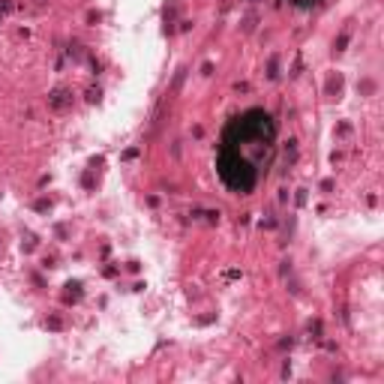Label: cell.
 Here are the masks:
<instances>
[{
  "instance_id": "6da1fadb",
  "label": "cell",
  "mask_w": 384,
  "mask_h": 384,
  "mask_svg": "<svg viewBox=\"0 0 384 384\" xmlns=\"http://www.w3.org/2000/svg\"><path fill=\"white\" fill-rule=\"evenodd\" d=\"M276 153V120L264 108H246L228 120L216 150V174L234 195H249Z\"/></svg>"
},
{
  "instance_id": "7a4b0ae2",
  "label": "cell",
  "mask_w": 384,
  "mask_h": 384,
  "mask_svg": "<svg viewBox=\"0 0 384 384\" xmlns=\"http://www.w3.org/2000/svg\"><path fill=\"white\" fill-rule=\"evenodd\" d=\"M69 102H72V96H69L63 87H57V90H51V93H48V105H51V108H57V111L66 108Z\"/></svg>"
},
{
  "instance_id": "3957f363",
  "label": "cell",
  "mask_w": 384,
  "mask_h": 384,
  "mask_svg": "<svg viewBox=\"0 0 384 384\" xmlns=\"http://www.w3.org/2000/svg\"><path fill=\"white\" fill-rule=\"evenodd\" d=\"M318 0H297V6H315Z\"/></svg>"
},
{
  "instance_id": "277c9868",
  "label": "cell",
  "mask_w": 384,
  "mask_h": 384,
  "mask_svg": "<svg viewBox=\"0 0 384 384\" xmlns=\"http://www.w3.org/2000/svg\"><path fill=\"white\" fill-rule=\"evenodd\" d=\"M252 3H255V0H252Z\"/></svg>"
}]
</instances>
